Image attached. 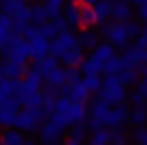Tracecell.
Returning <instances> with one entry per match:
<instances>
[{
    "label": "cell",
    "instance_id": "30",
    "mask_svg": "<svg viewBox=\"0 0 147 145\" xmlns=\"http://www.w3.org/2000/svg\"><path fill=\"white\" fill-rule=\"evenodd\" d=\"M89 143H94V145H104V143H109V131H104V128L94 131V133H92V138H89Z\"/></svg>",
    "mask_w": 147,
    "mask_h": 145
},
{
    "label": "cell",
    "instance_id": "12",
    "mask_svg": "<svg viewBox=\"0 0 147 145\" xmlns=\"http://www.w3.org/2000/svg\"><path fill=\"white\" fill-rule=\"evenodd\" d=\"M58 60H63L65 65H80V63H82V51H80V46L65 48V51L58 56Z\"/></svg>",
    "mask_w": 147,
    "mask_h": 145
},
{
    "label": "cell",
    "instance_id": "11",
    "mask_svg": "<svg viewBox=\"0 0 147 145\" xmlns=\"http://www.w3.org/2000/svg\"><path fill=\"white\" fill-rule=\"evenodd\" d=\"M109 111H111V102H106V99H94V102H92V116L104 121V126H106Z\"/></svg>",
    "mask_w": 147,
    "mask_h": 145
},
{
    "label": "cell",
    "instance_id": "41",
    "mask_svg": "<svg viewBox=\"0 0 147 145\" xmlns=\"http://www.w3.org/2000/svg\"><path fill=\"white\" fill-rule=\"evenodd\" d=\"M0 143H3V136H0Z\"/></svg>",
    "mask_w": 147,
    "mask_h": 145
},
{
    "label": "cell",
    "instance_id": "16",
    "mask_svg": "<svg viewBox=\"0 0 147 145\" xmlns=\"http://www.w3.org/2000/svg\"><path fill=\"white\" fill-rule=\"evenodd\" d=\"M58 65V58L56 56H51V53H46L44 58H36V65H34V70H39L41 75H46V72H51L53 68Z\"/></svg>",
    "mask_w": 147,
    "mask_h": 145
},
{
    "label": "cell",
    "instance_id": "35",
    "mask_svg": "<svg viewBox=\"0 0 147 145\" xmlns=\"http://www.w3.org/2000/svg\"><path fill=\"white\" fill-rule=\"evenodd\" d=\"M145 102H147V97L140 94L138 89H135V92H130V104L133 106H145Z\"/></svg>",
    "mask_w": 147,
    "mask_h": 145
},
{
    "label": "cell",
    "instance_id": "17",
    "mask_svg": "<svg viewBox=\"0 0 147 145\" xmlns=\"http://www.w3.org/2000/svg\"><path fill=\"white\" fill-rule=\"evenodd\" d=\"M121 70H123V60H121L118 56H111L109 60L101 63V72L104 75H118Z\"/></svg>",
    "mask_w": 147,
    "mask_h": 145
},
{
    "label": "cell",
    "instance_id": "28",
    "mask_svg": "<svg viewBox=\"0 0 147 145\" xmlns=\"http://www.w3.org/2000/svg\"><path fill=\"white\" fill-rule=\"evenodd\" d=\"M0 5H3V12L15 15L20 7H24V0H0Z\"/></svg>",
    "mask_w": 147,
    "mask_h": 145
},
{
    "label": "cell",
    "instance_id": "5",
    "mask_svg": "<svg viewBox=\"0 0 147 145\" xmlns=\"http://www.w3.org/2000/svg\"><path fill=\"white\" fill-rule=\"evenodd\" d=\"M104 36H106L109 44L121 46V48L128 46V41H130V36H128L125 27H123V22H116V24H109V27H104Z\"/></svg>",
    "mask_w": 147,
    "mask_h": 145
},
{
    "label": "cell",
    "instance_id": "27",
    "mask_svg": "<svg viewBox=\"0 0 147 145\" xmlns=\"http://www.w3.org/2000/svg\"><path fill=\"white\" fill-rule=\"evenodd\" d=\"M82 119H84V102H75L72 99V104H70V121L77 123V121H82Z\"/></svg>",
    "mask_w": 147,
    "mask_h": 145
},
{
    "label": "cell",
    "instance_id": "33",
    "mask_svg": "<svg viewBox=\"0 0 147 145\" xmlns=\"http://www.w3.org/2000/svg\"><path fill=\"white\" fill-rule=\"evenodd\" d=\"M123 27H125V32H128V36H130V39L140 34V24H138V22H133V20H125V22H123Z\"/></svg>",
    "mask_w": 147,
    "mask_h": 145
},
{
    "label": "cell",
    "instance_id": "20",
    "mask_svg": "<svg viewBox=\"0 0 147 145\" xmlns=\"http://www.w3.org/2000/svg\"><path fill=\"white\" fill-rule=\"evenodd\" d=\"M80 70H82L84 75H99V72H101V63H99L94 56H92V58H82Z\"/></svg>",
    "mask_w": 147,
    "mask_h": 145
},
{
    "label": "cell",
    "instance_id": "43",
    "mask_svg": "<svg viewBox=\"0 0 147 145\" xmlns=\"http://www.w3.org/2000/svg\"><path fill=\"white\" fill-rule=\"evenodd\" d=\"M0 15H3V12H0Z\"/></svg>",
    "mask_w": 147,
    "mask_h": 145
},
{
    "label": "cell",
    "instance_id": "1",
    "mask_svg": "<svg viewBox=\"0 0 147 145\" xmlns=\"http://www.w3.org/2000/svg\"><path fill=\"white\" fill-rule=\"evenodd\" d=\"M41 119H46V114H44L41 106H36V109L24 106L22 111H17V116H15V128H20L22 133H34V131H39Z\"/></svg>",
    "mask_w": 147,
    "mask_h": 145
},
{
    "label": "cell",
    "instance_id": "23",
    "mask_svg": "<svg viewBox=\"0 0 147 145\" xmlns=\"http://www.w3.org/2000/svg\"><path fill=\"white\" fill-rule=\"evenodd\" d=\"M128 121L133 126H145L147 123V109L145 106H135L130 114H128Z\"/></svg>",
    "mask_w": 147,
    "mask_h": 145
},
{
    "label": "cell",
    "instance_id": "26",
    "mask_svg": "<svg viewBox=\"0 0 147 145\" xmlns=\"http://www.w3.org/2000/svg\"><path fill=\"white\" fill-rule=\"evenodd\" d=\"M77 39H80V46H87V48H94L96 44H99V36H96V32H89V29H87V32H82Z\"/></svg>",
    "mask_w": 147,
    "mask_h": 145
},
{
    "label": "cell",
    "instance_id": "10",
    "mask_svg": "<svg viewBox=\"0 0 147 145\" xmlns=\"http://www.w3.org/2000/svg\"><path fill=\"white\" fill-rule=\"evenodd\" d=\"M111 17H113L116 22H125V20H130V17H133L130 5L123 3V0H116V5H111Z\"/></svg>",
    "mask_w": 147,
    "mask_h": 145
},
{
    "label": "cell",
    "instance_id": "8",
    "mask_svg": "<svg viewBox=\"0 0 147 145\" xmlns=\"http://www.w3.org/2000/svg\"><path fill=\"white\" fill-rule=\"evenodd\" d=\"M46 53H51V39H46L41 34L29 39V56L32 58H44Z\"/></svg>",
    "mask_w": 147,
    "mask_h": 145
},
{
    "label": "cell",
    "instance_id": "18",
    "mask_svg": "<svg viewBox=\"0 0 147 145\" xmlns=\"http://www.w3.org/2000/svg\"><path fill=\"white\" fill-rule=\"evenodd\" d=\"M24 72H27V68H24V63H20V60H7L5 63V77L17 80V77H24Z\"/></svg>",
    "mask_w": 147,
    "mask_h": 145
},
{
    "label": "cell",
    "instance_id": "24",
    "mask_svg": "<svg viewBox=\"0 0 147 145\" xmlns=\"http://www.w3.org/2000/svg\"><path fill=\"white\" fill-rule=\"evenodd\" d=\"M44 77L48 80V85H58V87H60V85H65V70H63V68H58V65H56L51 72H46Z\"/></svg>",
    "mask_w": 147,
    "mask_h": 145
},
{
    "label": "cell",
    "instance_id": "25",
    "mask_svg": "<svg viewBox=\"0 0 147 145\" xmlns=\"http://www.w3.org/2000/svg\"><path fill=\"white\" fill-rule=\"evenodd\" d=\"M138 77H140L138 75V68H123V70L118 72V80L123 82V85H135Z\"/></svg>",
    "mask_w": 147,
    "mask_h": 145
},
{
    "label": "cell",
    "instance_id": "3",
    "mask_svg": "<svg viewBox=\"0 0 147 145\" xmlns=\"http://www.w3.org/2000/svg\"><path fill=\"white\" fill-rule=\"evenodd\" d=\"M99 94H101V99L111 102V104H121L125 99V85L118 80V75H106V80L101 82Z\"/></svg>",
    "mask_w": 147,
    "mask_h": 145
},
{
    "label": "cell",
    "instance_id": "19",
    "mask_svg": "<svg viewBox=\"0 0 147 145\" xmlns=\"http://www.w3.org/2000/svg\"><path fill=\"white\" fill-rule=\"evenodd\" d=\"M113 44H96L94 46V53H92V56H94L96 60H99V63H104V60H109L111 56H116V51H113Z\"/></svg>",
    "mask_w": 147,
    "mask_h": 145
},
{
    "label": "cell",
    "instance_id": "32",
    "mask_svg": "<svg viewBox=\"0 0 147 145\" xmlns=\"http://www.w3.org/2000/svg\"><path fill=\"white\" fill-rule=\"evenodd\" d=\"M77 80H80V72L75 70V65H68V68H65V85H72Z\"/></svg>",
    "mask_w": 147,
    "mask_h": 145
},
{
    "label": "cell",
    "instance_id": "36",
    "mask_svg": "<svg viewBox=\"0 0 147 145\" xmlns=\"http://www.w3.org/2000/svg\"><path fill=\"white\" fill-rule=\"evenodd\" d=\"M7 36H10V27H5V24H0V46L7 41Z\"/></svg>",
    "mask_w": 147,
    "mask_h": 145
},
{
    "label": "cell",
    "instance_id": "29",
    "mask_svg": "<svg viewBox=\"0 0 147 145\" xmlns=\"http://www.w3.org/2000/svg\"><path fill=\"white\" fill-rule=\"evenodd\" d=\"M84 87H87L89 89V92H99V89H101V77L99 75H84Z\"/></svg>",
    "mask_w": 147,
    "mask_h": 145
},
{
    "label": "cell",
    "instance_id": "7",
    "mask_svg": "<svg viewBox=\"0 0 147 145\" xmlns=\"http://www.w3.org/2000/svg\"><path fill=\"white\" fill-rule=\"evenodd\" d=\"M128 114L130 111L123 106V102L116 104V106H111V111H109V116H106V126L109 128H123L125 121H128Z\"/></svg>",
    "mask_w": 147,
    "mask_h": 145
},
{
    "label": "cell",
    "instance_id": "9",
    "mask_svg": "<svg viewBox=\"0 0 147 145\" xmlns=\"http://www.w3.org/2000/svg\"><path fill=\"white\" fill-rule=\"evenodd\" d=\"M65 140H68L70 145H77V143H84V140H87V123H84V119L77 121L75 128H70V133L65 136Z\"/></svg>",
    "mask_w": 147,
    "mask_h": 145
},
{
    "label": "cell",
    "instance_id": "13",
    "mask_svg": "<svg viewBox=\"0 0 147 145\" xmlns=\"http://www.w3.org/2000/svg\"><path fill=\"white\" fill-rule=\"evenodd\" d=\"M3 143L5 145H22V143H29V138L20 128H7L3 133Z\"/></svg>",
    "mask_w": 147,
    "mask_h": 145
},
{
    "label": "cell",
    "instance_id": "21",
    "mask_svg": "<svg viewBox=\"0 0 147 145\" xmlns=\"http://www.w3.org/2000/svg\"><path fill=\"white\" fill-rule=\"evenodd\" d=\"M80 12H82V7H80L77 3H68L63 10V17L68 24H80Z\"/></svg>",
    "mask_w": 147,
    "mask_h": 145
},
{
    "label": "cell",
    "instance_id": "34",
    "mask_svg": "<svg viewBox=\"0 0 147 145\" xmlns=\"http://www.w3.org/2000/svg\"><path fill=\"white\" fill-rule=\"evenodd\" d=\"M133 140H135V143H145V145H147V128H142V126H135Z\"/></svg>",
    "mask_w": 147,
    "mask_h": 145
},
{
    "label": "cell",
    "instance_id": "44",
    "mask_svg": "<svg viewBox=\"0 0 147 145\" xmlns=\"http://www.w3.org/2000/svg\"><path fill=\"white\" fill-rule=\"evenodd\" d=\"M24 3H27V0H24Z\"/></svg>",
    "mask_w": 147,
    "mask_h": 145
},
{
    "label": "cell",
    "instance_id": "39",
    "mask_svg": "<svg viewBox=\"0 0 147 145\" xmlns=\"http://www.w3.org/2000/svg\"><path fill=\"white\" fill-rule=\"evenodd\" d=\"M82 3H84V5H92V3H96V0H82Z\"/></svg>",
    "mask_w": 147,
    "mask_h": 145
},
{
    "label": "cell",
    "instance_id": "15",
    "mask_svg": "<svg viewBox=\"0 0 147 145\" xmlns=\"http://www.w3.org/2000/svg\"><path fill=\"white\" fill-rule=\"evenodd\" d=\"M94 24H99V22H96V15H94V7H92V5H82V12H80V27L92 29Z\"/></svg>",
    "mask_w": 147,
    "mask_h": 145
},
{
    "label": "cell",
    "instance_id": "31",
    "mask_svg": "<svg viewBox=\"0 0 147 145\" xmlns=\"http://www.w3.org/2000/svg\"><path fill=\"white\" fill-rule=\"evenodd\" d=\"M128 138H125V133L123 128H113L111 133H109V143H116V145H121V143H125Z\"/></svg>",
    "mask_w": 147,
    "mask_h": 145
},
{
    "label": "cell",
    "instance_id": "4",
    "mask_svg": "<svg viewBox=\"0 0 147 145\" xmlns=\"http://www.w3.org/2000/svg\"><path fill=\"white\" fill-rule=\"evenodd\" d=\"M65 138V126L56 123V121H46L44 126H39V140L41 143H60Z\"/></svg>",
    "mask_w": 147,
    "mask_h": 145
},
{
    "label": "cell",
    "instance_id": "40",
    "mask_svg": "<svg viewBox=\"0 0 147 145\" xmlns=\"http://www.w3.org/2000/svg\"><path fill=\"white\" fill-rule=\"evenodd\" d=\"M70 3H80V0H70Z\"/></svg>",
    "mask_w": 147,
    "mask_h": 145
},
{
    "label": "cell",
    "instance_id": "22",
    "mask_svg": "<svg viewBox=\"0 0 147 145\" xmlns=\"http://www.w3.org/2000/svg\"><path fill=\"white\" fill-rule=\"evenodd\" d=\"M29 12H32V22H34V24H44V22L51 20V17H48L46 5H32V7H29Z\"/></svg>",
    "mask_w": 147,
    "mask_h": 145
},
{
    "label": "cell",
    "instance_id": "42",
    "mask_svg": "<svg viewBox=\"0 0 147 145\" xmlns=\"http://www.w3.org/2000/svg\"><path fill=\"white\" fill-rule=\"evenodd\" d=\"M123 3H128V0H123Z\"/></svg>",
    "mask_w": 147,
    "mask_h": 145
},
{
    "label": "cell",
    "instance_id": "37",
    "mask_svg": "<svg viewBox=\"0 0 147 145\" xmlns=\"http://www.w3.org/2000/svg\"><path fill=\"white\" fill-rule=\"evenodd\" d=\"M138 7H140V12H138V15H140V20H142V22L147 24V0H145L142 5H138Z\"/></svg>",
    "mask_w": 147,
    "mask_h": 145
},
{
    "label": "cell",
    "instance_id": "6",
    "mask_svg": "<svg viewBox=\"0 0 147 145\" xmlns=\"http://www.w3.org/2000/svg\"><path fill=\"white\" fill-rule=\"evenodd\" d=\"M72 46H80V39L72 32H60L58 36H53V44H51V56H60V53L65 51V48H72Z\"/></svg>",
    "mask_w": 147,
    "mask_h": 145
},
{
    "label": "cell",
    "instance_id": "38",
    "mask_svg": "<svg viewBox=\"0 0 147 145\" xmlns=\"http://www.w3.org/2000/svg\"><path fill=\"white\" fill-rule=\"evenodd\" d=\"M5 77V63H0V80Z\"/></svg>",
    "mask_w": 147,
    "mask_h": 145
},
{
    "label": "cell",
    "instance_id": "2",
    "mask_svg": "<svg viewBox=\"0 0 147 145\" xmlns=\"http://www.w3.org/2000/svg\"><path fill=\"white\" fill-rule=\"evenodd\" d=\"M0 53L5 56V60H20V63H27L29 58V41H24L22 36H7L3 46H0Z\"/></svg>",
    "mask_w": 147,
    "mask_h": 145
},
{
    "label": "cell",
    "instance_id": "14",
    "mask_svg": "<svg viewBox=\"0 0 147 145\" xmlns=\"http://www.w3.org/2000/svg\"><path fill=\"white\" fill-rule=\"evenodd\" d=\"M92 7H94V15H96V22H106L109 17H111V3L109 0H96V3H92Z\"/></svg>",
    "mask_w": 147,
    "mask_h": 145
}]
</instances>
